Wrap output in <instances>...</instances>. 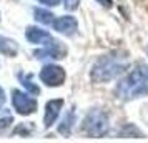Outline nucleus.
Segmentation results:
<instances>
[{"mask_svg": "<svg viewBox=\"0 0 148 143\" xmlns=\"http://www.w3.org/2000/svg\"><path fill=\"white\" fill-rule=\"evenodd\" d=\"M53 30L60 32V34L67 35V37H72V35L77 34V28H78V22L75 17L72 15H63V17H58L55 18L53 23H52Z\"/></svg>", "mask_w": 148, "mask_h": 143, "instance_id": "nucleus-7", "label": "nucleus"}, {"mask_svg": "<svg viewBox=\"0 0 148 143\" xmlns=\"http://www.w3.org/2000/svg\"><path fill=\"white\" fill-rule=\"evenodd\" d=\"M62 108H63V100H62V98H55V100L47 102V105H45V116H43V125H45V128H50V127L57 122V118L60 115Z\"/></svg>", "mask_w": 148, "mask_h": 143, "instance_id": "nucleus-8", "label": "nucleus"}, {"mask_svg": "<svg viewBox=\"0 0 148 143\" xmlns=\"http://www.w3.org/2000/svg\"><path fill=\"white\" fill-rule=\"evenodd\" d=\"M40 80L47 87H62L65 83V78H67V73L65 70L60 67V65H45V67L40 70Z\"/></svg>", "mask_w": 148, "mask_h": 143, "instance_id": "nucleus-5", "label": "nucleus"}, {"mask_svg": "<svg viewBox=\"0 0 148 143\" xmlns=\"http://www.w3.org/2000/svg\"><path fill=\"white\" fill-rule=\"evenodd\" d=\"M115 93L118 98L132 100L138 96L148 95V67L138 65L130 73L121 78L115 87Z\"/></svg>", "mask_w": 148, "mask_h": 143, "instance_id": "nucleus-2", "label": "nucleus"}, {"mask_svg": "<svg viewBox=\"0 0 148 143\" xmlns=\"http://www.w3.org/2000/svg\"><path fill=\"white\" fill-rule=\"evenodd\" d=\"M18 80L22 82L23 88L27 90L28 93H32V95H38V93H40L38 85L34 83V75H32V73H18Z\"/></svg>", "mask_w": 148, "mask_h": 143, "instance_id": "nucleus-11", "label": "nucleus"}, {"mask_svg": "<svg viewBox=\"0 0 148 143\" xmlns=\"http://www.w3.org/2000/svg\"><path fill=\"white\" fill-rule=\"evenodd\" d=\"M25 37H27V40L30 42V43H37V45H43V47L52 45V43L57 42L47 30H42V28H38V27H34V25H32V27H27Z\"/></svg>", "mask_w": 148, "mask_h": 143, "instance_id": "nucleus-6", "label": "nucleus"}, {"mask_svg": "<svg viewBox=\"0 0 148 143\" xmlns=\"http://www.w3.org/2000/svg\"><path fill=\"white\" fill-rule=\"evenodd\" d=\"M130 65L128 55L125 52H112L108 55H103L93 63L90 78L95 83H107L115 80L116 77H120Z\"/></svg>", "mask_w": 148, "mask_h": 143, "instance_id": "nucleus-1", "label": "nucleus"}, {"mask_svg": "<svg viewBox=\"0 0 148 143\" xmlns=\"http://www.w3.org/2000/svg\"><path fill=\"white\" fill-rule=\"evenodd\" d=\"M0 53H3L5 57H15L18 53V45L17 42L12 38H7L3 35H0Z\"/></svg>", "mask_w": 148, "mask_h": 143, "instance_id": "nucleus-10", "label": "nucleus"}, {"mask_svg": "<svg viewBox=\"0 0 148 143\" xmlns=\"http://www.w3.org/2000/svg\"><path fill=\"white\" fill-rule=\"evenodd\" d=\"M3 102H5V92L2 90V87H0V105H2Z\"/></svg>", "mask_w": 148, "mask_h": 143, "instance_id": "nucleus-18", "label": "nucleus"}, {"mask_svg": "<svg viewBox=\"0 0 148 143\" xmlns=\"http://www.w3.org/2000/svg\"><path fill=\"white\" fill-rule=\"evenodd\" d=\"M38 2L43 3V5H47V7H55V5L60 3V0H38Z\"/></svg>", "mask_w": 148, "mask_h": 143, "instance_id": "nucleus-16", "label": "nucleus"}, {"mask_svg": "<svg viewBox=\"0 0 148 143\" xmlns=\"http://www.w3.org/2000/svg\"><path fill=\"white\" fill-rule=\"evenodd\" d=\"M73 123H75V112L73 110H68L67 115L63 116L62 123L58 125V131L62 135H70V131L73 128Z\"/></svg>", "mask_w": 148, "mask_h": 143, "instance_id": "nucleus-12", "label": "nucleus"}, {"mask_svg": "<svg viewBox=\"0 0 148 143\" xmlns=\"http://www.w3.org/2000/svg\"><path fill=\"white\" fill-rule=\"evenodd\" d=\"M108 127H110V120H108V115L101 110L95 108L92 112H88V115L85 116L83 120V125H82V130L87 133L88 136H105L108 131Z\"/></svg>", "mask_w": 148, "mask_h": 143, "instance_id": "nucleus-3", "label": "nucleus"}, {"mask_svg": "<svg viewBox=\"0 0 148 143\" xmlns=\"http://www.w3.org/2000/svg\"><path fill=\"white\" fill-rule=\"evenodd\" d=\"M34 15H35V20L43 23V25H52L53 23V17L55 15L52 12H48V10H43V8H35L34 10Z\"/></svg>", "mask_w": 148, "mask_h": 143, "instance_id": "nucleus-13", "label": "nucleus"}, {"mask_svg": "<svg viewBox=\"0 0 148 143\" xmlns=\"http://www.w3.org/2000/svg\"><path fill=\"white\" fill-rule=\"evenodd\" d=\"M98 3H100L101 7H105V8H112L113 7V0H97Z\"/></svg>", "mask_w": 148, "mask_h": 143, "instance_id": "nucleus-17", "label": "nucleus"}, {"mask_svg": "<svg viewBox=\"0 0 148 143\" xmlns=\"http://www.w3.org/2000/svg\"><path fill=\"white\" fill-rule=\"evenodd\" d=\"M10 123H14V118H12V116L2 118V120H0V133H3V131L10 127Z\"/></svg>", "mask_w": 148, "mask_h": 143, "instance_id": "nucleus-14", "label": "nucleus"}, {"mask_svg": "<svg viewBox=\"0 0 148 143\" xmlns=\"http://www.w3.org/2000/svg\"><path fill=\"white\" fill-rule=\"evenodd\" d=\"M12 105H14L15 112L18 115H32L37 112V100L28 96L27 93H23L20 90H14L12 92Z\"/></svg>", "mask_w": 148, "mask_h": 143, "instance_id": "nucleus-4", "label": "nucleus"}, {"mask_svg": "<svg viewBox=\"0 0 148 143\" xmlns=\"http://www.w3.org/2000/svg\"><path fill=\"white\" fill-rule=\"evenodd\" d=\"M65 53H67V48L63 47L58 40L55 43H52V45H47L42 50H35L34 52V55L38 60H42V58H63Z\"/></svg>", "mask_w": 148, "mask_h": 143, "instance_id": "nucleus-9", "label": "nucleus"}, {"mask_svg": "<svg viewBox=\"0 0 148 143\" xmlns=\"http://www.w3.org/2000/svg\"><path fill=\"white\" fill-rule=\"evenodd\" d=\"M63 2H65V8L67 10H77L78 3H80V0H63Z\"/></svg>", "mask_w": 148, "mask_h": 143, "instance_id": "nucleus-15", "label": "nucleus"}]
</instances>
